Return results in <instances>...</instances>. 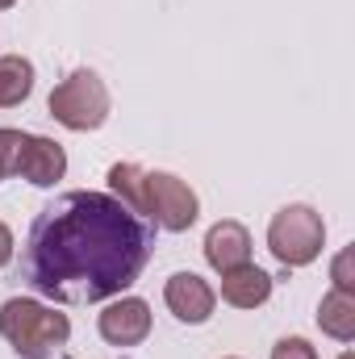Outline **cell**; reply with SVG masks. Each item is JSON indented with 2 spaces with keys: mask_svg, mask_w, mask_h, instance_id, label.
I'll return each instance as SVG.
<instances>
[{
  "mask_svg": "<svg viewBox=\"0 0 355 359\" xmlns=\"http://www.w3.org/2000/svg\"><path fill=\"white\" fill-rule=\"evenodd\" d=\"M272 297V276L255 264H243L234 271H222V301L234 309H260Z\"/></svg>",
  "mask_w": 355,
  "mask_h": 359,
  "instance_id": "cell-10",
  "label": "cell"
},
{
  "mask_svg": "<svg viewBox=\"0 0 355 359\" xmlns=\"http://www.w3.org/2000/svg\"><path fill=\"white\" fill-rule=\"evenodd\" d=\"M109 196H117L126 209H134L138 217H147V201H151L147 168H138V163H113L109 168Z\"/></svg>",
  "mask_w": 355,
  "mask_h": 359,
  "instance_id": "cell-12",
  "label": "cell"
},
{
  "mask_svg": "<svg viewBox=\"0 0 355 359\" xmlns=\"http://www.w3.org/2000/svg\"><path fill=\"white\" fill-rule=\"evenodd\" d=\"M34 92V63L21 55H0V109H17Z\"/></svg>",
  "mask_w": 355,
  "mask_h": 359,
  "instance_id": "cell-13",
  "label": "cell"
},
{
  "mask_svg": "<svg viewBox=\"0 0 355 359\" xmlns=\"http://www.w3.org/2000/svg\"><path fill=\"white\" fill-rule=\"evenodd\" d=\"M17 147H21V130H8V126H0V180L13 176Z\"/></svg>",
  "mask_w": 355,
  "mask_h": 359,
  "instance_id": "cell-16",
  "label": "cell"
},
{
  "mask_svg": "<svg viewBox=\"0 0 355 359\" xmlns=\"http://www.w3.org/2000/svg\"><path fill=\"white\" fill-rule=\"evenodd\" d=\"M226 359H239V355H226Z\"/></svg>",
  "mask_w": 355,
  "mask_h": 359,
  "instance_id": "cell-20",
  "label": "cell"
},
{
  "mask_svg": "<svg viewBox=\"0 0 355 359\" xmlns=\"http://www.w3.org/2000/svg\"><path fill=\"white\" fill-rule=\"evenodd\" d=\"M13 4H17V0H0V8H13Z\"/></svg>",
  "mask_w": 355,
  "mask_h": 359,
  "instance_id": "cell-18",
  "label": "cell"
},
{
  "mask_svg": "<svg viewBox=\"0 0 355 359\" xmlns=\"http://www.w3.org/2000/svg\"><path fill=\"white\" fill-rule=\"evenodd\" d=\"M163 301H168V309L176 313L180 322L201 326V322L213 318L217 292H213V284L201 280L196 271H176V276H168V284H163Z\"/></svg>",
  "mask_w": 355,
  "mask_h": 359,
  "instance_id": "cell-8",
  "label": "cell"
},
{
  "mask_svg": "<svg viewBox=\"0 0 355 359\" xmlns=\"http://www.w3.org/2000/svg\"><path fill=\"white\" fill-rule=\"evenodd\" d=\"M147 188H151V201H147V222L168 230V234H184L188 226H196L201 217V201L196 192L172 172H147Z\"/></svg>",
  "mask_w": 355,
  "mask_h": 359,
  "instance_id": "cell-5",
  "label": "cell"
},
{
  "mask_svg": "<svg viewBox=\"0 0 355 359\" xmlns=\"http://www.w3.org/2000/svg\"><path fill=\"white\" fill-rule=\"evenodd\" d=\"M272 359H318V351H314L309 339L293 334V339H280V343L272 347Z\"/></svg>",
  "mask_w": 355,
  "mask_h": 359,
  "instance_id": "cell-15",
  "label": "cell"
},
{
  "mask_svg": "<svg viewBox=\"0 0 355 359\" xmlns=\"http://www.w3.org/2000/svg\"><path fill=\"white\" fill-rule=\"evenodd\" d=\"M205 264L213 271H234L243 264H251V230L234 217L209 226L205 234Z\"/></svg>",
  "mask_w": 355,
  "mask_h": 359,
  "instance_id": "cell-9",
  "label": "cell"
},
{
  "mask_svg": "<svg viewBox=\"0 0 355 359\" xmlns=\"http://www.w3.org/2000/svg\"><path fill=\"white\" fill-rule=\"evenodd\" d=\"M46 109H51V117H55L63 130H72V134H88V130H100V126L109 121L113 100H109L105 80H100L96 72H88V67H80V72H72L67 80L55 84L51 100H46Z\"/></svg>",
  "mask_w": 355,
  "mask_h": 359,
  "instance_id": "cell-4",
  "label": "cell"
},
{
  "mask_svg": "<svg viewBox=\"0 0 355 359\" xmlns=\"http://www.w3.org/2000/svg\"><path fill=\"white\" fill-rule=\"evenodd\" d=\"M13 176H21L34 188H55L67 176V151L55 138L21 134V147H17V159H13Z\"/></svg>",
  "mask_w": 355,
  "mask_h": 359,
  "instance_id": "cell-6",
  "label": "cell"
},
{
  "mask_svg": "<svg viewBox=\"0 0 355 359\" xmlns=\"http://www.w3.org/2000/svg\"><path fill=\"white\" fill-rule=\"evenodd\" d=\"M0 339L21 359H51L67 347L72 322H67V313H59L46 301L8 297L0 305Z\"/></svg>",
  "mask_w": 355,
  "mask_h": 359,
  "instance_id": "cell-2",
  "label": "cell"
},
{
  "mask_svg": "<svg viewBox=\"0 0 355 359\" xmlns=\"http://www.w3.org/2000/svg\"><path fill=\"white\" fill-rule=\"evenodd\" d=\"M13 251H17V243H13V230H8V226L0 222V268H4L8 259H13Z\"/></svg>",
  "mask_w": 355,
  "mask_h": 359,
  "instance_id": "cell-17",
  "label": "cell"
},
{
  "mask_svg": "<svg viewBox=\"0 0 355 359\" xmlns=\"http://www.w3.org/2000/svg\"><path fill=\"white\" fill-rule=\"evenodd\" d=\"M155 255V226L109 192L55 196L21 243V280L55 305H96L138 284Z\"/></svg>",
  "mask_w": 355,
  "mask_h": 359,
  "instance_id": "cell-1",
  "label": "cell"
},
{
  "mask_svg": "<svg viewBox=\"0 0 355 359\" xmlns=\"http://www.w3.org/2000/svg\"><path fill=\"white\" fill-rule=\"evenodd\" d=\"M351 264H355V251H351V247H343V251L335 255V264H330V280H335V288H339V292H355Z\"/></svg>",
  "mask_w": 355,
  "mask_h": 359,
  "instance_id": "cell-14",
  "label": "cell"
},
{
  "mask_svg": "<svg viewBox=\"0 0 355 359\" xmlns=\"http://www.w3.org/2000/svg\"><path fill=\"white\" fill-rule=\"evenodd\" d=\"M96 330L109 347H138L151 334V305L142 297H113L96 318Z\"/></svg>",
  "mask_w": 355,
  "mask_h": 359,
  "instance_id": "cell-7",
  "label": "cell"
},
{
  "mask_svg": "<svg viewBox=\"0 0 355 359\" xmlns=\"http://www.w3.org/2000/svg\"><path fill=\"white\" fill-rule=\"evenodd\" d=\"M318 326L322 334H330L335 343H351L355 339V292L330 288L318 305Z\"/></svg>",
  "mask_w": 355,
  "mask_h": 359,
  "instance_id": "cell-11",
  "label": "cell"
},
{
  "mask_svg": "<svg viewBox=\"0 0 355 359\" xmlns=\"http://www.w3.org/2000/svg\"><path fill=\"white\" fill-rule=\"evenodd\" d=\"M339 359H351V351H347V355H339Z\"/></svg>",
  "mask_w": 355,
  "mask_h": 359,
  "instance_id": "cell-19",
  "label": "cell"
},
{
  "mask_svg": "<svg viewBox=\"0 0 355 359\" xmlns=\"http://www.w3.org/2000/svg\"><path fill=\"white\" fill-rule=\"evenodd\" d=\"M326 247V222L309 205H284L267 222V251L280 268H309Z\"/></svg>",
  "mask_w": 355,
  "mask_h": 359,
  "instance_id": "cell-3",
  "label": "cell"
}]
</instances>
